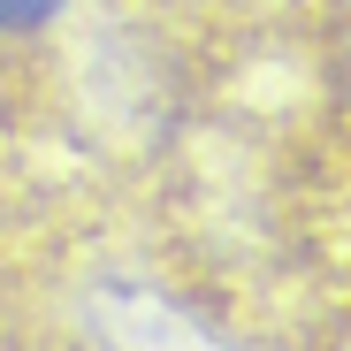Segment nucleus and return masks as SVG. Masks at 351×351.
<instances>
[{"mask_svg": "<svg viewBox=\"0 0 351 351\" xmlns=\"http://www.w3.org/2000/svg\"><path fill=\"white\" fill-rule=\"evenodd\" d=\"M62 0H0V31H23V23H46Z\"/></svg>", "mask_w": 351, "mask_h": 351, "instance_id": "2", "label": "nucleus"}, {"mask_svg": "<svg viewBox=\"0 0 351 351\" xmlns=\"http://www.w3.org/2000/svg\"><path fill=\"white\" fill-rule=\"evenodd\" d=\"M92 336L99 351H245L229 328H214L199 306H184L176 290L138 282V275H114L92 290Z\"/></svg>", "mask_w": 351, "mask_h": 351, "instance_id": "1", "label": "nucleus"}]
</instances>
